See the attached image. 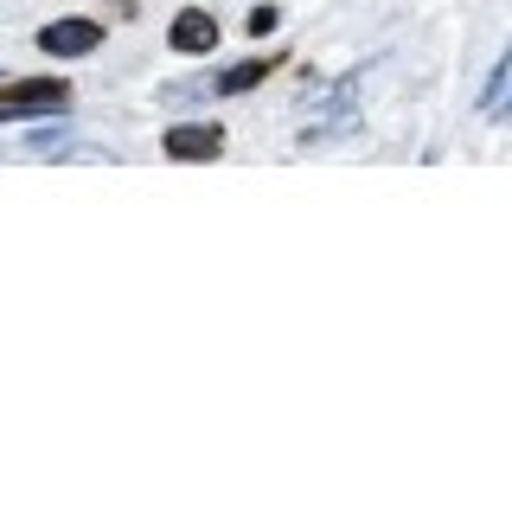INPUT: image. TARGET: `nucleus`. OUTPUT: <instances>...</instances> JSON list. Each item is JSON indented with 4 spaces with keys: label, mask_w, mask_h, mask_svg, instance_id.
<instances>
[{
    "label": "nucleus",
    "mask_w": 512,
    "mask_h": 512,
    "mask_svg": "<svg viewBox=\"0 0 512 512\" xmlns=\"http://www.w3.org/2000/svg\"><path fill=\"white\" fill-rule=\"evenodd\" d=\"M45 116H71V84L64 77H26V84L0 90V128L7 122H45Z\"/></svg>",
    "instance_id": "f257e3e1"
},
{
    "label": "nucleus",
    "mask_w": 512,
    "mask_h": 512,
    "mask_svg": "<svg viewBox=\"0 0 512 512\" xmlns=\"http://www.w3.org/2000/svg\"><path fill=\"white\" fill-rule=\"evenodd\" d=\"M39 52H52V58H90V52H103V20H90V13H58V20L39 26Z\"/></svg>",
    "instance_id": "f03ea898"
},
{
    "label": "nucleus",
    "mask_w": 512,
    "mask_h": 512,
    "mask_svg": "<svg viewBox=\"0 0 512 512\" xmlns=\"http://www.w3.org/2000/svg\"><path fill=\"white\" fill-rule=\"evenodd\" d=\"M167 52H180V58L218 52V20L205 7H180V13H173V26H167Z\"/></svg>",
    "instance_id": "7ed1b4c3"
},
{
    "label": "nucleus",
    "mask_w": 512,
    "mask_h": 512,
    "mask_svg": "<svg viewBox=\"0 0 512 512\" xmlns=\"http://www.w3.org/2000/svg\"><path fill=\"white\" fill-rule=\"evenodd\" d=\"M160 148H167V160H218L224 128L218 122H173L167 135H160Z\"/></svg>",
    "instance_id": "20e7f679"
},
{
    "label": "nucleus",
    "mask_w": 512,
    "mask_h": 512,
    "mask_svg": "<svg viewBox=\"0 0 512 512\" xmlns=\"http://www.w3.org/2000/svg\"><path fill=\"white\" fill-rule=\"evenodd\" d=\"M506 84H512V58L500 52V58H493V71H487V84H480V116H487V122L506 116Z\"/></svg>",
    "instance_id": "39448f33"
},
{
    "label": "nucleus",
    "mask_w": 512,
    "mask_h": 512,
    "mask_svg": "<svg viewBox=\"0 0 512 512\" xmlns=\"http://www.w3.org/2000/svg\"><path fill=\"white\" fill-rule=\"evenodd\" d=\"M269 77V58H244V64H231V71H218L212 77V90L218 96H244V90H256Z\"/></svg>",
    "instance_id": "423d86ee"
},
{
    "label": "nucleus",
    "mask_w": 512,
    "mask_h": 512,
    "mask_svg": "<svg viewBox=\"0 0 512 512\" xmlns=\"http://www.w3.org/2000/svg\"><path fill=\"white\" fill-rule=\"evenodd\" d=\"M32 154H45V148H58V141H64V116H45V122H32Z\"/></svg>",
    "instance_id": "0eeeda50"
},
{
    "label": "nucleus",
    "mask_w": 512,
    "mask_h": 512,
    "mask_svg": "<svg viewBox=\"0 0 512 512\" xmlns=\"http://www.w3.org/2000/svg\"><path fill=\"white\" fill-rule=\"evenodd\" d=\"M244 26H250V39H263V32H276V26H282V13H276V7H250V20H244Z\"/></svg>",
    "instance_id": "6e6552de"
}]
</instances>
